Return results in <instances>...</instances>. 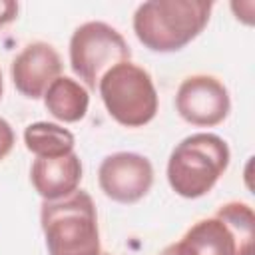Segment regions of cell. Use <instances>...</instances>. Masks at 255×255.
I'll use <instances>...</instances> for the list:
<instances>
[{"mask_svg": "<svg viewBox=\"0 0 255 255\" xmlns=\"http://www.w3.org/2000/svg\"><path fill=\"white\" fill-rule=\"evenodd\" d=\"M44 106L56 120L74 124L86 118L90 96L80 82L68 76H60L48 86L44 94Z\"/></svg>", "mask_w": 255, "mask_h": 255, "instance_id": "cell-11", "label": "cell"}, {"mask_svg": "<svg viewBox=\"0 0 255 255\" xmlns=\"http://www.w3.org/2000/svg\"><path fill=\"white\" fill-rule=\"evenodd\" d=\"M2 92H4V84H2V72H0V100H2Z\"/></svg>", "mask_w": 255, "mask_h": 255, "instance_id": "cell-15", "label": "cell"}, {"mask_svg": "<svg viewBox=\"0 0 255 255\" xmlns=\"http://www.w3.org/2000/svg\"><path fill=\"white\" fill-rule=\"evenodd\" d=\"M229 145L217 133H191L183 137L167 159L169 187L185 197L197 199L213 189L229 165Z\"/></svg>", "mask_w": 255, "mask_h": 255, "instance_id": "cell-4", "label": "cell"}, {"mask_svg": "<svg viewBox=\"0 0 255 255\" xmlns=\"http://www.w3.org/2000/svg\"><path fill=\"white\" fill-rule=\"evenodd\" d=\"M40 223L50 255H100V229L94 199L88 191L44 201Z\"/></svg>", "mask_w": 255, "mask_h": 255, "instance_id": "cell-3", "label": "cell"}, {"mask_svg": "<svg viewBox=\"0 0 255 255\" xmlns=\"http://www.w3.org/2000/svg\"><path fill=\"white\" fill-rule=\"evenodd\" d=\"M211 8L205 0H149L133 14V32L151 52H177L203 32Z\"/></svg>", "mask_w": 255, "mask_h": 255, "instance_id": "cell-1", "label": "cell"}, {"mask_svg": "<svg viewBox=\"0 0 255 255\" xmlns=\"http://www.w3.org/2000/svg\"><path fill=\"white\" fill-rule=\"evenodd\" d=\"M108 114L126 128H141L157 114V92L147 70L122 62L108 70L98 84Z\"/></svg>", "mask_w": 255, "mask_h": 255, "instance_id": "cell-5", "label": "cell"}, {"mask_svg": "<svg viewBox=\"0 0 255 255\" xmlns=\"http://www.w3.org/2000/svg\"><path fill=\"white\" fill-rule=\"evenodd\" d=\"M24 143L36 157H62L74 151L76 137L58 124L36 122L24 129Z\"/></svg>", "mask_w": 255, "mask_h": 255, "instance_id": "cell-12", "label": "cell"}, {"mask_svg": "<svg viewBox=\"0 0 255 255\" xmlns=\"http://www.w3.org/2000/svg\"><path fill=\"white\" fill-rule=\"evenodd\" d=\"M131 50L126 38L106 22H86L70 38V66L74 74L96 90L102 76L122 62H129Z\"/></svg>", "mask_w": 255, "mask_h": 255, "instance_id": "cell-6", "label": "cell"}, {"mask_svg": "<svg viewBox=\"0 0 255 255\" xmlns=\"http://www.w3.org/2000/svg\"><path fill=\"white\" fill-rule=\"evenodd\" d=\"M30 181L44 201H56L74 193L82 181V159L78 153L62 157H36L30 167Z\"/></svg>", "mask_w": 255, "mask_h": 255, "instance_id": "cell-10", "label": "cell"}, {"mask_svg": "<svg viewBox=\"0 0 255 255\" xmlns=\"http://www.w3.org/2000/svg\"><path fill=\"white\" fill-rule=\"evenodd\" d=\"M10 74L22 96L38 100L46 94L48 86L60 78L62 58L54 46L46 42H32L12 60Z\"/></svg>", "mask_w": 255, "mask_h": 255, "instance_id": "cell-9", "label": "cell"}, {"mask_svg": "<svg viewBox=\"0 0 255 255\" xmlns=\"http://www.w3.org/2000/svg\"><path fill=\"white\" fill-rule=\"evenodd\" d=\"M18 16V2L12 0H0V28L14 22Z\"/></svg>", "mask_w": 255, "mask_h": 255, "instance_id": "cell-14", "label": "cell"}, {"mask_svg": "<svg viewBox=\"0 0 255 255\" xmlns=\"http://www.w3.org/2000/svg\"><path fill=\"white\" fill-rule=\"evenodd\" d=\"M98 183L106 197L129 205L147 195L153 185V167L145 155L118 151L106 155L98 169Z\"/></svg>", "mask_w": 255, "mask_h": 255, "instance_id": "cell-8", "label": "cell"}, {"mask_svg": "<svg viewBox=\"0 0 255 255\" xmlns=\"http://www.w3.org/2000/svg\"><path fill=\"white\" fill-rule=\"evenodd\" d=\"M175 110L181 120L191 126L213 128L229 116V92L215 76L195 74L179 84L175 94Z\"/></svg>", "mask_w": 255, "mask_h": 255, "instance_id": "cell-7", "label": "cell"}, {"mask_svg": "<svg viewBox=\"0 0 255 255\" xmlns=\"http://www.w3.org/2000/svg\"><path fill=\"white\" fill-rule=\"evenodd\" d=\"M14 141H16V135H14L12 126L4 118H0V161L12 151Z\"/></svg>", "mask_w": 255, "mask_h": 255, "instance_id": "cell-13", "label": "cell"}, {"mask_svg": "<svg viewBox=\"0 0 255 255\" xmlns=\"http://www.w3.org/2000/svg\"><path fill=\"white\" fill-rule=\"evenodd\" d=\"M159 255H255V215L247 203L229 201L213 217L191 225Z\"/></svg>", "mask_w": 255, "mask_h": 255, "instance_id": "cell-2", "label": "cell"}, {"mask_svg": "<svg viewBox=\"0 0 255 255\" xmlns=\"http://www.w3.org/2000/svg\"><path fill=\"white\" fill-rule=\"evenodd\" d=\"M100 255H110V253H100Z\"/></svg>", "mask_w": 255, "mask_h": 255, "instance_id": "cell-16", "label": "cell"}]
</instances>
